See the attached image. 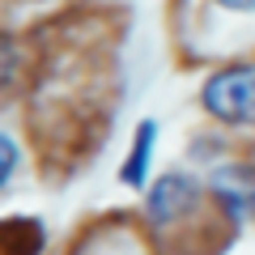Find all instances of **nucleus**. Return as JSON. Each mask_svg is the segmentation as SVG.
<instances>
[{"mask_svg": "<svg viewBox=\"0 0 255 255\" xmlns=\"http://www.w3.org/2000/svg\"><path fill=\"white\" fill-rule=\"evenodd\" d=\"M200 102L221 124H255V68L230 64V68L213 73L200 90Z\"/></svg>", "mask_w": 255, "mask_h": 255, "instance_id": "1", "label": "nucleus"}, {"mask_svg": "<svg viewBox=\"0 0 255 255\" xmlns=\"http://www.w3.org/2000/svg\"><path fill=\"white\" fill-rule=\"evenodd\" d=\"M191 204H196V183H191L187 174L170 170V174H162L157 183H149L145 213H149V221H153V226H166V221L183 217Z\"/></svg>", "mask_w": 255, "mask_h": 255, "instance_id": "2", "label": "nucleus"}, {"mask_svg": "<svg viewBox=\"0 0 255 255\" xmlns=\"http://www.w3.org/2000/svg\"><path fill=\"white\" fill-rule=\"evenodd\" d=\"M213 191H217V200L226 204L230 217L255 221V166H247V162L221 166L213 174Z\"/></svg>", "mask_w": 255, "mask_h": 255, "instance_id": "3", "label": "nucleus"}, {"mask_svg": "<svg viewBox=\"0 0 255 255\" xmlns=\"http://www.w3.org/2000/svg\"><path fill=\"white\" fill-rule=\"evenodd\" d=\"M153 140H157V124H153V119H145V124L136 128V140H132V153H128L124 170H119L128 187H145L149 162H153Z\"/></svg>", "mask_w": 255, "mask_h": 255, "instance_id": "4", "label": "nucleus"}, {"mask_svg": "<svg viewBox=\"0 0 255 255\" xmlns=\"http://www.w3.org/2000/svg\"><path fill=\"white\" fill-rule=\"evenodd\" d=\"M17 162H21V153H17V145H13V136H4V132H0V187L13 179Z\"/></svg>", "mask_w": 255, "mask_h": 255, "instance_id": "5", "label": "nucleus"}, {"mask_svg": "<svg viewBox=\"0 0 255 255\" xmlns=\"http://www.w3.org/2000/svg\"><path fill=\"white\" fill-rule=\"evenodd\" d=\"M13 68H17V51H13L9 38H0V85H9Z\"/></svg>", "mask_w": 255, "mask_h": 255, "instance_id": "6", "label": "nucleus"}, {"mask_svg": "<svg viewBox=\"0 0 255 255\" xmlns=\"http://www.w3.org/2000/svg\"><path fill=\"white\" fill-rule=\"evenodd\" d=\"M217 4H226V9H255V0H217Z\"/></svg>", "mask_w": 255, "mask_h": 255, "instance_id": "7", "label": "nucleus"}]
</instances>
